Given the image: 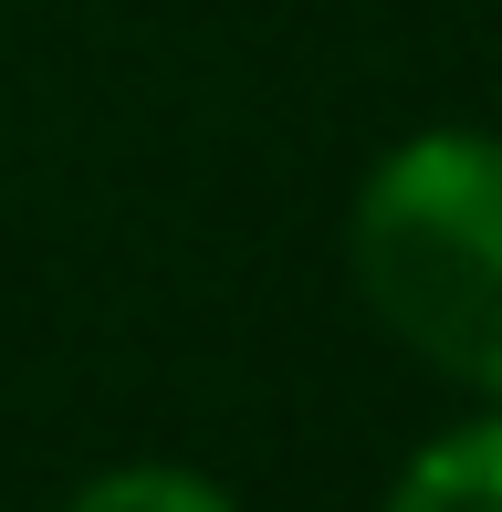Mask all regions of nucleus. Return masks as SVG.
Instances as JSON below:
<instances>
[{
    "instance_id": "f257e3e1",
    "label": "nucleus",
    "mask_w": 502,
    "mask_h": 512,
    "mask_svg": "<svg viewBox=\"0 0 502 512\" xmlns=\"http://www.w3.org/2000/svg\"><path fill=\"white\" fill-rule=\"evenodd\" d=\"M346 272L367 314L471 408H502V136L419 126L356 178Z\"/></svg>"
},
{
    "instance_id": "f03ea898",
    "label": "nucleus",
    "mask_w": 502,
    "mask_h": 512,
    "mask_svg": "<svg viewBox=\"0 0 502 512\" xmlns=\"http://www.w3.org/2000/svg\"><path fill=\"white\" fill-rule=\"evenodd\" d=\"M377 512H502V408H471L440 439H419Z\"/></svg>"
},
{
    "instance_id": "7ed1b4c3",
    "label": "nucleus",
    "mask_w": 502,
    "mask_h": 512,
    "mask_svg": "<svg viewBox=\"0 0 502 512\" xmlns=\"http://www.w3.org/2000/svg\"><path fill=\"white\" fill-rule=\"evenodd\" d=\"M63 512H241V502L210 471H189V460H116L84 492H63Z\"/></svg>"
}]
</instances>
